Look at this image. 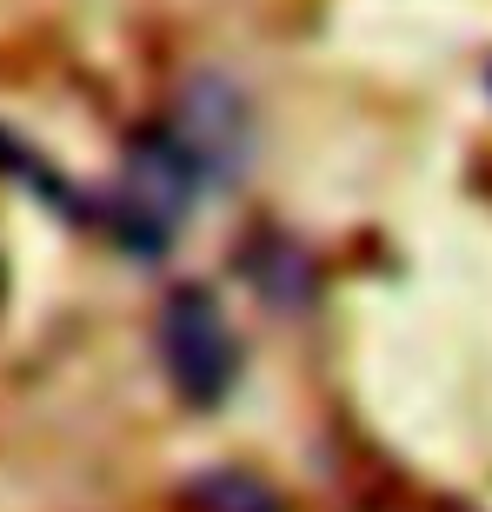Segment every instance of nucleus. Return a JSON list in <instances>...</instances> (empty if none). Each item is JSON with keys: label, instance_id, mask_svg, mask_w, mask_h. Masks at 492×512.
I'll return each mask as SVG.
<instances>
[{"label": "nucleus", "instance_id": "f257e3e1", "mask_svg": "<svg viewBox=\"0 0 492 512\" xmlns=\"http://www.w3.org/2000/svg\"><path fill=\"white\" fill-rule=\"evenodd\" d=\"M207 187H213V180L200 173L193 147L173 127L133 140L127 173H120V193H114V233H120V247L167 253L173 240H180V227H187L193 200H200Z\"/></svg>", "mask_w": 492, "mask_h": 512}, {"label": "nucleus", "instance_id": "f03ea898", "mask_svg": "<svg viewBox=\"0 0 492 512\" xmlns=\"http://www.w3.org/2000/svg\"><path fill=\"white\" fill-rule=\"evenodd\" d=\"M160 366L187 406H220L240 380V333L227 326L207 286H173L160 306Z\"/></svg>", "mask_w": 492, "mask_h": 512}, {"label": "nucleus", "instance_id": "7ed1b4c3", "mask_svg": "<svg viewBox=\"0 0 492 512\" xmlns=\"http://www.w3.org/2000/svg\"><path fill=\"white\" fill-rule=\"evenodd\" d=\"M167 127L193 147V160H200V173H207L213 187H227L233 173L246 167V153H253L246 100L233 94L227 80H193L187 100H180V120H167Z\"/></svg>", "mask_w": 492, "mask_h": 512}, {"label": "nucleus", "instance_id": "20e7f679", "mask_svg": "<svg viewBox=\"0 0 492 512\" xmlns=\"http://www.w3.org/2000/svg\"><path fill=\"white\" fill-rule=\"evenodd\" d=\"M193 506L200 512H280V493L253 473H207V479H193Z\"/></svg>", "mask_w": 492, "mask_h": 512}]
</instances>
